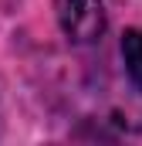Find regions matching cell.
<instances>
[{"instance_id": "obj_2", "label": "cell", "mask_w": 142, "mask_h": 146, "mask_svg": "<svg viewBox=\"0 0 142 146\" xmlns=\"http://www.w3.org/2000/svg\"><path fill=\"white\" fill-rule=\"evenodd\" d=\"M122 61H125V75H129L132 88L142 95V31L139 27L122 34Z\"/></svg>"}, {"instance_id": "obj_1", "label": "cell", "mask_w": 142, "mask_h": 146, "mask_svg": "<svg viewBox=\"0 0 142 146\" xmlns=\"http://www.w3.org/2000/svg\"><path fill=\"white\" fill-rule=\"evenodd\" d=\"M54 17L74 44H91L105 34V3L102 0H54Z\"/></svg>"}]
</instances>
